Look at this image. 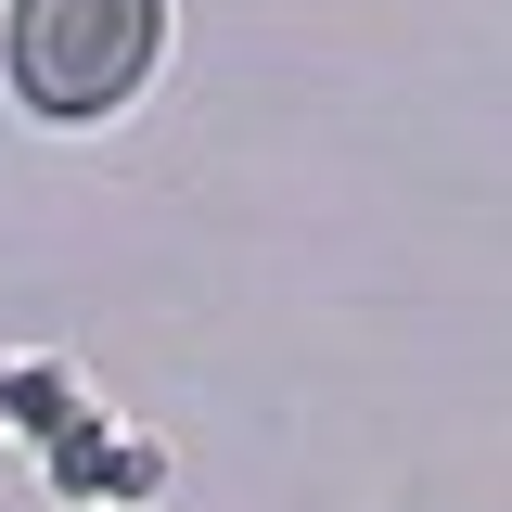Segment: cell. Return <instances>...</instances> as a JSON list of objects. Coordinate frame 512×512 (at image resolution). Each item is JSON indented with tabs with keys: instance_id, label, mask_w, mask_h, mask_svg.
<instances>
[{
	"instance_id": "obj_1",
	"label": "cell",
	"mask_w": 512,
	"mask_h": 512,
	"mask_svg": "<svg viewBox=\"0 0 512 512\" xmlns=\"http://www.w3.org/2000/svg\"><path fill=\"white\" fill-rule=\"evenodd\" d=\"M167 0H13V90L39 116H116L154 77Z\"/></svg>"
}]
</instances>
